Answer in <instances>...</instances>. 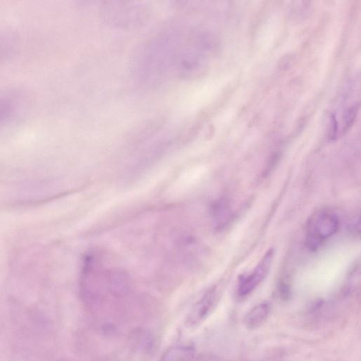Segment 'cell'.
I'll return each mask as SVG.
<instances>
[{
    "label": "cell",
    "mask_w": 361,
    "mask_h": 361,
    "mask_svg": "<svg viewBox=\"0 0 361 361\" xmlns=\"http://www.w3.org/2000/svg\"><path fill=\"white\" fill-rule=\"evenodd\" d=\"M338 217L329 212H318L311 216L307 224V241L308 246L317 248L338 231Z\"/></svg>",
    "instance_id": "6da1fadb"
},
{
    "label": "cell",
    "mask_w": 361,
    "mask_h": 361,
    "mask_svg": "<svg viewBox=\"0 0 361 361\" xmlns=\"http://www.w3.org/2000/svg\"><path fill=\"white\" fill-rule=\"evenodd\" d=\"M274 256V250L269 249L252 271L241 276L237 286L238 297L246 298L264 280L270 270Z\"/></svg>",
    "instance_id": "7a4b0ae2"
},
{
    "label": "cell",
    "mask_w": 361,
    "mask_h": 361,
    "mask_svg": "<svg viewBox=\"0 0 361 361\" xmlns=\"http://www.w3.org/2000/svg\"><path fill=\"white\" fill-rule=\"evenodd\" d=\"M219 293L216 287L210 288L192 308L187 317L186 325L194 327L202 323L215 309L220 298Z\"/></svg>",
    "instance_id": "3957f363"
},
{
    "label": "cell",
    "mask_w": 361,
    "mask_h": 361,
    "mask_svg": "<svg viewBox=\"0 0 361 361\" xmlns=\"http://www.w3.org/2000/svg\"><path fill=\"white\" fill-rule=\"evenodd\" d=\"M271 312L270 304L267 302H260L254 306L246 314L244 324L248 329H256L260 327L268 319Z\"/></svg>",
    "instance_id": "277c9868"
},
{
    "label": "cell",
    "mask_w": 361,
    "mask_h": 361,
    "mask_svg": "<svg viewBox=\"0 0 361 361\" xmlns=\"http://www.w3.org/2000/svg\"><path fill=\"white\" fill-rule=\"evenodd\" d=\"M195 354L192 345H177L167 349L159 361H192Z\"/></svg>",
    "instance_id": "5b68a950"
},
{
    "label": "cell",
    "mask_w": 361,
    "mask_h": 361,
    "mask_svg": "<svg viewBox=\"0 0 361 361\" xmlns=\"http://www.w3.org/2000/svg\"><path fill=\"white\" fill-rule=\"evenodd\" d=\"M18 105L17 97L10 92H0V123L11 118Z\"/></svg>",
    "instance_id": "8992f818"
},
{
    "label": "cell",
    "mask_w": 361,
    "mask_h": 361,
    "mask_svg": "<svg viewBox=\"0 0 361 361\" xmlns=\"http://www.w3.org/2000/svg\"><path fill=\"white\" fill-rule=\"evenodd\" d=\"M357 108L355 106H353L350 108H349L344 114L343 117V123H344V129H348L354 121V119L355 118L356 114H357Z\"/></svg>",
    "instance_id": "52a82bcc"
},
{
    "label": "cell",
    "mask_w": 361,
    "mask_h": 361,
    "mask_svg": "<svg viewBox=\"0 0 361 361\" xmlns=\"http://www.w3.org/2000/svg\"><path fill=\"white\" fill-rule=\"evenodd\" d=\"M337 134V121L334 115L330 118V128L329 136L330 139L334 140L336 138Z\"/></svg>",
    "instance_id": "ba28073f"
},
{
    "label": "cell",
    "mask_w": 361,
    "mask_h": 361,
    "mask_svg": "<svg viewBox=\"0 0 361 361\" xmlns=\"http://www.w3.org/2000/svg\"><path fill=\"white\" fill-rule=\"evenodd\" d=\"M5 37L0 33V57L3 56L7 47V42Z\"/></svg>",
    "instance_id": "9c48e42d"
}]
</instances>
